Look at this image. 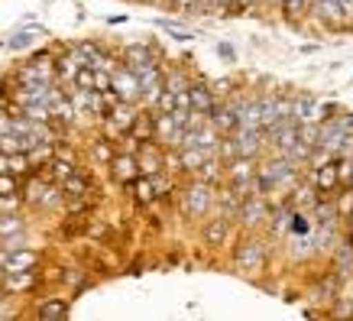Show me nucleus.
<instances>
[{"label":"nucleus","mask_w":353,"mask_h":321,"mask_svg":"<svg viewBox=\"0 0 353 321\" xmlns=\"http://www.w3.org/2000/svg\"><path fill=\"white\" fill-rule=\"evenodd\" d=\"M269 240L263 237V231H240L236 234V246L230 253V263L240 276H259L269 266Z\"/></svg>","instance_id":"f257e3e1"},{"label":"nucleus","mask_w":353,"mask_h":321,"mask_svg":"<svg viewBox=\"0 0 353 321\" xmlns=\"http://www.w3.org/2000/svg\"><path fill=\"white\" fill-rule=\"evenodd\" d=\"M214 185L201 182V179H194L188 175V182H179V192H175V204H179V214H182L185 221H204L208 214L214 211Z\"/></svg>","instance_id":"f03ea898"},{"label":"nucleus","mask_w":353,"mask_h":321,"mask_svg":"<svg viewBox=\"0 0 353 321\" xmlns=\"http://www.w3.org/2000/svg\"><path fill=\"white\" fill-rule=\"evenodd\" d=\"M259 172H266L269 175V182L276 185V192L282 195H289L295 185L305 179V166H299V162H292L285 159V156H272V159H263L259 162Z\"/></svg>","instance_id":"7ed1b4c3"},{"label":"nucleus","mask_w":353,"mask_h":321,"mask_svg":"<svg viewBox=\"0 0 353 321\" xmlns=\"http://www.w3.org/2000/svg\"><path fill=\"white\" fill-rule=\"evenodd\" d=\"M43 289V269H17V273H3L0 276V292L13 295V299H26L32 292Z\"/></svg>","instance_id":"20e7f679"},{"label":"nucleus","mask_w":353,"mask_h":321,"mask_svg":"<svg viewBox=\"0 0 353 321\" xmlns=\"http://www.w3.org/2000/svg\"><path fill=\"white\" fill-rule=\"evenodd\" d=\"M256 162L259 159H250V156H234L230 162H224V185H230L234 192L253 195V179H256Z\"/></svg>","instance_id":"39448f33"},{"label":"nucleus","mask_w":353,"mask_h":321,"mask_svg":"<svg viewBox=\"0 0 353 321\" xmlns=\"http://www.w3.org/2000/svg\"><path fill=\"white\" fill-rule=\"evenodd\" d=\"M269 217H272V204L259 195H246L234 224H240V231H263L269 227Z\"/></svg>","instance_id":"423d86ee"},{"label":"nucleus","mask_w":353,"mask_h":321,"mask_svg":"<svg viewBox=\"0 0 353 321\" xmlns=\"http://www.w3.org/2000/svg\"><path fill=\"white\" fill-rule=\"evenodd\" d=\"M198 224H201V244L208 246V250H221V246H227L234 240V221L224 217V214L211 211L204 221H198Z\"/></svg>","instance_id":"0eeeda50"},{"label":"nucleus","mask_w":353,"mask_h":321,"mask_svg":"<svg viewBox=\"0 0 353 321\" xmlns=\"http://www.w3.org/2000/svg\"><path fill=\"white\" fill-rule=\"evenodd\" d=\"M117 59L133 72H143L146 65L162 62V49L156 43H127L117 49Z\"/></svg>","instance_id":"6e6552de"},{"label":"nucleus","mask_w":353,"mask_h":321,"mask_svg":"<svg viewBox=\"0 0 353 321\" xmlns=\"http://www.w3.org/2000/svg\"><path fill=\"white\" fill-rule=\"evenodd\" d=\"M110 91L117 95V101H130V104H139V95H143L137 72L127 68L123 62H117L110 68Z\"/></svg>","instance_id":"1a4fd4ad"},{"label":"nucleus","mask_w":353,"mask_h":321,"mask_svg":"<svg viewBox=\"0 0 353 321\" xmlns=\"http://www.w3.org/2000/svg\"><path fill=\"white\" fill-rule=\"evenodd\" d=\"M230 137H234V143H236V156L263 159V156H266V150H269L266 130H243V127H236Z\"/></svg>","instance_id":"9d476101"},{"label":"nucleus","mask_w":353,"mask_h":321,"mask_svg":"<svg viewBox=\"0 0 353 321\" xmlns=\"http://www.w3.org/2000/svg\"><path fill=\"white\" fill-rule=\"evenodd\" d=\"M39 36H49V30L39 26L36 20H23L20 30L10 32V39L3 43V49H7V52H30L32 46L39 43Z\"/></svg>","instance_id":"9b49d317"},{"label":"nucleus","mask_w":353,"mask_h":321,"mask_svg":"<svg viewBox=\"0 0 353 321\" xmlns=\"http://www.w3.org/2000/svg\"><path fill=\"white\" fill-rule=\"evenodd\" d=\"M43 266V250H36V246H13L7 250V257H3V273H17V269H36Z\"/></svg>","instance_id":"f8f14e48"},{"label":"nucleus","mask_w":353,"mask_h":321,"mask_svg":"<svg viewBox=\"0 0 353 321\" xmlns=\"http://www.w3.org/2000/svg\"><path fill=\"white\" fill-rule=\"evenodd\" d=\"M108 172H110V179L117 185H127L133 182L139 175V166H137V153H127V150H117V156L108 162Z\"/></svg>","instance_id":"ddd939ff"},{"label":"nucleus","mask_w":353,"mask_h":321,"mask_svg":"<svg viewBox=\"0 0 353 321\" xmlns=\"http://www.w3.org/2000/svg\"><path fill=\"white\" fill-rule=\"evenodd\" d=\"M188 104H192V110H198V114H211V107L217 104V97L211 95V85H208V78L204 75H192V85H188Z\"/></svg>","instance_id":"4468645a"},{"label":"nucleus","mask_w":353,"mask_h":321,"mask_svg":"<svg viewBox=\"0 0 353 321\" xmlns=\"http://www.w3.org/2000/svg\"><path fill=\"white\" fill-rule=\"evenodd\" d=\"M127 133L137 139V143H152V139H156V110L139 104L137 117H133V124H130Z\"/></svg>","instance_id":"2eb2a0df"},{"label":"nucleus","mask_w":353,"mask_h":321,"mask_svg":"<svg viewBox=\"0 0 353 321\" xmlns=\"http://www.w3.org/2000/svg\"><path fill=\"white\" fill-rule=\"evenodd\" d=\"M331 250H334V273H337L341 279L353 276V240H350V234L334 237Z\"/></svg>","instance_id":"dca6fc26"},{"label":"nucleus","mask_w":353,"mask_h":321,"mask_svg":"<svg viewBox=\"0 0 353 321\" xmlns=\"http://www.w3.org/2000/svg\"><path fill=\"white\" fill-rule=\"evenodd\" d=\"M120 188L133 198L137 208H152V204H156V182H152V175H137L133 182L120 185Z\"/></svg>","instance_id":"f3484780"},{"label":"nucleus","mask_w":353,"mask_h":321,"mask_svg":"<svg viewBox=\"0 0 353 321\" xmlns=\"http://www.w3.org/2000/svg\"><path fill=\"white\" fill-rule=\"evenodd\" d=\"M208 124H211L221 137H230V133H234L236 130V110H234V104H230V97H227V101H217V104L211 107Z\"/></svg>","instance_id":"a211bd4d"},{"label":"nucleus","mask_w":353,"mask_h":321,"mask_svg":"<svg viewBox=\"0 0 353 321\" xmlns=\"http://www.w3.org/2000/svg\"><path fill=\"white\" fill-rule=\"evenodd\" d=\"M32 315L43 321H62L72 315V299H62V295H49V299H39V305L32 309Z\"/></svg>","instance_id":"6ab92c4d"},{"label":"nucleus","mask_w":353,"mask_h":321,"mask_svg":"<svg viewBox=\"0 0 353 321\" xmlns=\"http://www.w3.org/2000/svg\"><path fill=\"white\" fill-rule=\"evenodd\" d=\"M137 166H139V175H156V172L165 169V166H162V146L156 139H152V143H139Z\"/></svg>","instance_id":"aec40b11"},{"label":"nucleus","mask_w":353,"mask_h":321,"mask_svg":"<svg viewBox=\"0 0 353 321\" xmlns=\"http://www.w3.org/2000/svg\"><path fill=\"white\" fill-rule=\"evenodd\" d=\"M240 204H243V195L234 192L230 185H217V192H214V211H217V214H224V217L236 221V211H240Z\"/></svg>","instance_id":"412c9836"},{"label":"nucleus","mask_w":353,"mask_h":321,"mask_svg":"<svg viewBox=\"0 0 353 321\" xmlns=\"http://www.w3.org/2000/svg\"><path fill=\"white\" fill-rule=\"evenodd\" d=\"M117 139H110V137H104V133H97V137H91V143H88V156L97 162V166H104L108 169V162L117 156Z\"/></svg>","instance_id":"4be33fe9"},{"label":"nucleus","mask_w":353,"mask_h":321,"mask_svg":"<svg viewBox=\"0 0 353 321\" xmlns=\"http://www.w3.org/2000/svg\"><path fill=\"white\" fill-rule=\"evenodd\" d=\"M194 179H201V182H208V185H224V159L221 156H208V159L198 166V172H194Z\"/></svg>","instance_id":"5701e85b"},{"label":"nucleus","mask_w":353,"mask_h":321,"mask_svg":"<svg viewBox=\"0 0 353 321\" xmlns=\"http://www.w3.org/2000/svg\"><path fill=\"white\" fill-rule=\"evenodd\" d=\"M62 208H65V192H62V185H59V182H46L43 195H39V202H36V211L52 214V211H62Z\"/></svg>","instance_id":"b1692460"},{"label":"nucleus","mask_w":353,"mask_h":321,"mask_svg":"<svg viewBox=\"0 0 353 321\" xmlns=\"http://www.w3.org/2000/svg\"><path fill=\"white\" fill-rule=\"evenodd\" d=\"M208 156H211V153L201 150V146H182V150H179V169H182V175H194L198 166H201Z\"/></svg>","instance_id":"393cba45"},{"label":"nucleus","mask_w":353,"mask_h":321,"mask_svg":"<svg viewBox=\"0 0 353 321\" xmlns=\"http://www.w3.org/2000/svg\"><path fill=\"white\" fill-rule=\"evenodd\" d=\"M279 13L289 26H301L308 17V0H279Z\"/></svg>","instance_id":"a878e982"},{"label":"nucleus","mask_w":353,"mask_h":321,"mask_svg":"<svg viewBox=\"0 0 353 321\" xmlns=\"http://www.w3.org/2000/svg\"><path fill=\"white\" fill-rule=\"evenodd\" d=\"M17 234H26V217H23V211L0 214V240L17 237Z\"/></svg>","instance_id":"bb28decb"},{"label":"nucleus","mask_w":353,"mask_h":321,"mask_svg":"<svg viewBox=\"0 0 353 321\" xmlns=\"http://www.w3.org/2000/svg\"><path fill=\"white\" fill-rule=\"evenodd\" d=\"M156 26L169 32V39H175V43H192V39H198V32L185 30L182 23H175V20H162V17H159V20H156Z\"/></svg>","instance_id":"cd10ccee"},{"label":"nucleus","mask_w":353,"mask_h":321,"mask_svg":"<svg viewBox=\"0 0 353 321\" xmlns=\"http://www.w3.org/2000/svg\"><path fill=\"white\" fill-rule=\"evenodd\" d=\"M26 156H30V166H32V172H39L46 166V162L52 159L55 153H52V143H36V146H32L30 153H26Z\"/></svg>","instance_id":"c85d7f7f"},{"label":"nucleus","mask_w":353,"mask_h":321,"mask_svg":"<svg viewBox=\"0 0 353 321\" xmlns=\"http://www.w3.org/2000/svg\"><path fill=\"white\" fill-rule=\"evenodd\" d=\"M208 85H211V95H214L217 101H227L234 91H240V85H236L234 78H214V81H208Z\"/></svg>","instance_id":"c756f323"},{"label":"nucleus","mask_w":353,"mask_h":321,"mask_svg":"<svg viewBox=\"0 0 353 321\" xmlns=\"http://www.w3.org/2000/svg\"><path fill=\"white\" fill-rule=\"evenodd\" d=\"M7 172H13V175H30L32 172V166H30V156H26V153H10V156H7Z\"/></svg>","instance_id":"7c9ffc66"},{"label":"nucleus","mask_w":353,"mask_h":321,"mask_svg":"<svg viewBox=\"0 0 353 321\" xmlns=\"http://www.w3.org/2000/svg\"><path fill=\"white\" fill-rule=\"evenodd\" d=\"M72 85L81 88V91H94V68H91V65H81L75 72V78H72Z\"/></svg>","instance_id":"2f4dec72"},{"label":"nucleus","mask_w":353,"mask_h":321,"mask_svg":"<svg viewBox=\"0 0 353 321\" xmlns=\"http://www.w3.org/2000/svg\"><path fill=\"white\" fill-rule=\"evenodd\" d=\"M152 110H156V114H172V110H175V95H172L165 85H162V91H159V97H156Z\"/></svg>","instance_id":"473e14b6"},{"label":"nucleus","mask_w":353,"mask_h":321,"mask_svg":"<svg viewBox=\"0 0 353 321\" xmlns=\"http://www.w3.org/2000/svg\"><path fill=\"white\" fill-rule=\"evenodd\" d=\"M23 179L13 172H0V195H20Z\"/></svg>","instance_id":"72a5a7b5"},{"label":"nucleus","mask_w":353,"mask_h":321,"mask_svg":"<svg viewBox=\"0 0 353 321\" xmlns=\"http://www.w3.org/2000/svg\"><path fill=\"white\" fill-rule=\"evenodd\" d=\"M214 52H217V59H224L227 65H236V49H234V43L221 39V43L214 46Z\"/></svg>","instance_id":"f704fd0d"},{"label":"nucleus","mask_w":353,"mask_h":321,"mask_svg":"<svg viewBox=\"0 0 353 321\" xmlns=\"http://www.w3.org/2000/svg\"><path fill=\"white\" fill-rule=\"evenodd\" d=\"M94 91H110V72L94 68Z\"/></svg>","instance_id":"c9c22d12"},{"label":"nucleus","mask_w":353,"mask_h":321,"mask_svg":"<svg viewBox=\"0 0 353 321\" xmlns=\"http://www.w3.org/2000/svg\"><path fill=\"white\" fill-rule=\"evenodd\" d=\"M127 20H130L127 13H117V17H108V23H110V26H120V23H127Z\"/></svg>","instance_id":"e433bc0d"},{"label":"nucleus","mask_w":353,"mask_h":321,"mask_svg":"<svg viewBox=\"0 0 353 321\" xmlns=\"http://www.w3.org/2000/svg\"><path fill=\"white\" fill-rule=\"evenodd\" d=\"M162 3H165V7H172V10H182L185 0H162Z\"/></svg>","instance_id":"4c0bfd02"},{"label":"nucleus","mask_w":353,"mask_h":321,"mask_svg":"<svg viewBox=\"0 0 353 321\" xmlns=\"http://www.w3.org/2000/svg\"><path fill=\"white\" fill-rule=\"evenodd\" d=\"M139 3H150V7H156V3H162V0H139Z\"/></svg>","instance_id":"58836bf2"},{"label":"nucleus","mask_w":353,"mask_h":321,"mask_svg":"<svg viewBox=\"0 0 353 321\" xmlns=\"http://www.w3.org/2000/svg\"><path fill=\"white\" fill-rule=\"evenodd\" d=\"M0 295H3V292H0Z\"/></svg>","instance_id":"ea45409f"}]
</instances>
